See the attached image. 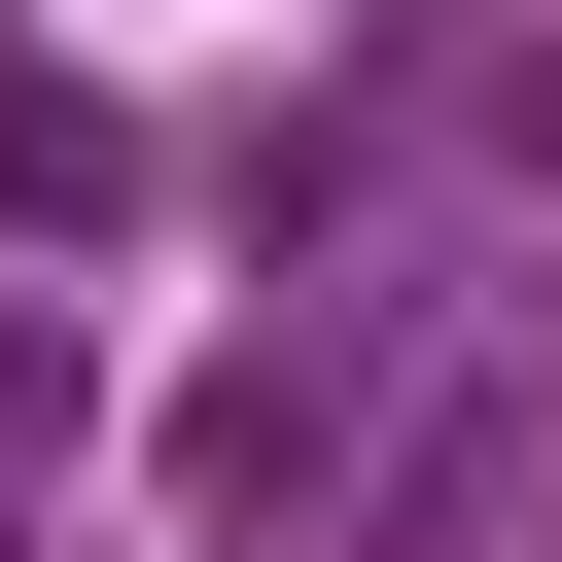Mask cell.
<instances>
[]
</instances>
